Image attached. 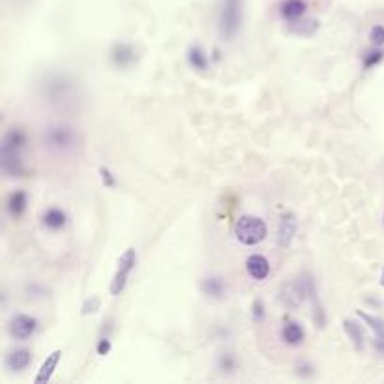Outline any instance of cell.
<instances>
[{"label":"cell","mask_w":384,"mask_h":384,"mask_svg":"<svg viewBox=\"0 0 384 384\" xmlns=\"http://www.w3.org/2000/svg\"><path fill=\"white\" fill-rule=\"evenodd\" d=\"M244 17V0H223L219 10V34L223 40H232L239 34Z\"/></svg>","instance_id":"1"},{"label":"cell","mask_w":384,"mask_h":384,"mask_svg":"<svg viewBox=\"0 0 384 384\" xmlns=\"http://www.w3.org/2000/svg\"><path fill=\"white\" fill-rule=\"evenodd\" d=\"M43 143L54 154L72 152L77 145V133L73 132V128L57 124V126L47 128L43 133Z\"/></svg>","instance_id":"2"},{"label":"cell","mask_w":384,"mask_h":384,"mask_svg":"<svg viewBox=\"0 0 384 384\" xmlns=\"http://www.w3.org/2000/svg\"><path fill=\"white\" fill-rule=\"evenodd\" d=\"M234 234H236V240H239L240 244L257 245L266 239L268 229H266V223L261 218H255V216H242V218L236 221Z\"/></svg>","instance_id":"3"},{"label":"cell","mask_w":384,"mask_h":384,"mask_svg":"<svg viewBox=\"0 0 384 384\" xmlns=\"http://www.w3.org/2000/svg\"><path fill=\"white\" fill-rule=\"evenodd\" d=\"M135 265H137V252L133 247H128L126 252L120 255L119 266H117L113 281H111V287H109V291H111L113 296H119L126 289L128 279H130V274L133 272Z\"/></svg>","instance_id":"4"},{"label":"cell","mask_w":384,"mask_h":384,"mask_svg":"<svg viewBox=\"0 0 384 384\" xmlns=\"http://www.w3.org/2000/svg\"><path fill=\"white\" fill-rule=\"evenodd\" d=\"M38 328V321L30 315H15L12 321H10V336L14 339H19V341H25L32 336L34 332Z\"/></svg>","instance_id":"5"},{"label":"cell","mask_w":384,"mask_h":384,"mask_svg":"<svg viewBox=\"0 0 384 384\" xmlns=\"http://www.w3.org/2000/svg\"><path fill=\"white\" fill-rule=\"evenodd\" d=\"M135 60H137V54H135V49L130 43L120 41V43H114L113 49H111V62L120 70L130 68Z\"/></svg>","instance_id":"6"},{"label":"cell","mask_w":384,"mask_h":384,"mask_svg":"<svg viewBox=\"0 0 384 384\" xmlns=\"http://www.w3.org/2000/svg\"><path fill=\"white\" fill-rule=\"evenodd\" d=\"M296 227H299V221L294 218V214H285L281 221H279V229H278V244L281 247H289L296 234Z\"/></svg>","instance_id":"7"},{"label":"cell","mask_w":384,"mask_h":384,"mask_svg":"<svg viewBox=\"0 0 384 384\" xmlns=\"http://www.w3.org/2000/svg\"><path fill=\"white\" fill-rule=\"evenodd\" d=\"M245 270H247L252 279L263 281L270 274V263H268V259L265 255H252L245 261Z\"/></svg>","instance_id":"8"},{"label":"cell","mask_w":384,"mask_h":384,"mask_svg":"<svg viewBox=\"0 0 384 384\" xmlns=\"http://www.w3.org/2000/svg\"><path fill=\"white\" fill-rule=\"evenodd\" d=\"M2 169L10 176H23L25 167L21 159V150H2Z\"/></svg>","instance_id":"9"},{"label":"cell","mask_w":384,"mask_h":384,"mask_svg":"<svg viewBox=\"0 0 384 384\" xmlns=\"http://www.w3.org/2000/svg\"><path fill=\"white\" fill-rule=\"evenodd\" d=\"M60 356H62V351H53L49 356L46 358V362L41 364L40 371H38V375L34 378V383L36 384H41V383H47L49 378L53 377L54 370H57V365L60 362Z\"/></svg>","instance_id":"10"},{"label":"cell","mask_w":384,"mask_h":384,"mask_svg":"<svg viewBox=\"0 0 384 384\" xmlns=\"http://www.w3.org/2000/svg\"><path fill=\"white\" fill-rule=\"evenodd\" d=\"M27 143V135L21 128H12L10 132L4 133L2 137V148L0 150H23Z\"/></svg>","instance_id":"11"},{"label":"cell","mask_w":384,"mask_h":384,"mask_svg":"<svg viewBox=\"0 0 384 384\" xmlns=\"http://www.w3.org/2000/svg\"><path fill=\"white\" fill-rule=\"evenodd\" d=\"M358 315L371 326V330L375 332V349L378 354H384V321L378 317H371L364 312H358Z\"/></svg>","instance_id":"12"},{"label":"cell","mask_w":384,"mask_h":384,"mask_svg":"<svg viewBox=\"0 0 384 384\" xmlns=\"http://www.w3.org/2000/svg\"><path fill=\"white\" fill-rule=\"evenodd\" d=\"M307 4L305 0H285L281 4V15L289 21H299L304 17Z\"/></svg>","instance_id":"13"},{"label":"cell","mask_w":384,"mask_h":384,"mask_svg":"<svg viewBox=\"0 0 384 384\" xmlns=\"http://www.w3.org/2000/svg\"><path fill=\"white\" fill-rule=\"evenodd\" d=\"M30 362H32V356H30V351H27V349H17V351L10 352L6 356L8 370L12 371L27 370Z\"/></svg>","instance_id":"14"},{"label":"cell","mask_w":384,"mask_h":384,"mask_svg":"<svg viewBox=\"0 0 384 384\" xmlns=\"http://www.w3.org/2000/svg\"><path fill=\"white\" fill-rule=\"evenodd\" d=\"M43 225L47 229H51V231H60V229H64L68 223V216L64 210H60V208H49L46 214H43Z\"/></svg>","instance_id":"15"},{"label":"cell","mask_w":384,"mask_h":384,"mask_svg":"<svg viewBox=\"0 0 384 384\" xmlns=\"http://www.w3.org/2000/svg\"><path fill=\"white\" fill-rule=\"evenodd\" d=\"M27 210V195L25 192H14L8 197V212L12 218H19L21 214Z\"/></svg>","instance_id":"16"},{"label":"cell","mask_w":384,"mask_h":384,"mask_svg":"<svg viewBox=\"0 0 384 384\" xmlns=\"http://www.w3.org/2000/svg\"><path fill=\"white\" fill-rule=\"evenodd\" d=\"M188 62H190V66L195 68V70H201V72L208 70V54H206L205 51H203V47L199 46L190 47V51H188Z\"/></svg>","instance_id":"17"},{"label":"cell","mask_w":384,"mask_h":384,"mask_svg":"<svg viewBox=\"0 0 384 384\" xmlns=\"http://www.w3.org/2000/svg\"><path fill=\"white\" fill-rule=\"evenodd\" d=\"M281 338L285 339V343L300 345L304 341V330H302V326L296 325V323H289V325L283 326Z\"/></svg>","instance_id":"18"},{"label":"cell","mask_w":384,"mask_h":384,"mask_svg":"<svg viewBox=\"0 0 384 384\" xmlns=\"http://www.w3.org/2000/svg\"><path fill=\"white\" fill-rule=\"evenodd\" d=\"M225 285L221 281V278H206L201 283V291L205 292L206 296H212V299H219L223 294Z\"/></svg>","instance_id":"19"},{"label":"cell","mask_w":384,"mask_h":384,"mask_svg":"<svg viewBox=\"0 0 384 384\" xmlns=\"http://www.w3.org/2000/svg\"><path fill=\"white\" fill-rule=\"evenodd\" d=\"M343 328H345V332L349 334V338L352 339L354 347H356L358 351H362V349H364V334H362V328H360V325H356L354 321H345Z\"/></svg>","instance_id":"20"},{"label":"cell","mask_w":384,"mask_h":384,"mask_svg":"<svg viewBox=\"0 0 384 384\" xmlns=\"http://www.w3.org/2000/svg\"><path fill=\"white\" fill-rule=\"evenodd\" d=\"M292 32L300 34V36H312L317 30V21H300V23H292Z\"/></svg>","instance_id":"21"},{"label":"cell","mask_w":384,"mask_h":384,"mask_svg":"<svg viewBox=\"0 0 384 384\" xmlns=\"http://www.w3.org/2000/svg\"><path fill=\"white\" fill-rule=\"evenodd\" d=\"M383 57H384V53L383 51H370V53H365L364 54V68L365 70H370V68H373V66H377L378 62L383 60Z\"/></svg>","instance_id":"22"},{"label":"cell","mask_w":384,"mask_h":384,"mask_svg":"<svg viewBox=\"0 0 384 384\" xmlns=\"http://www.w3.org/2000/svg\"><path fill=\"white\" fill-rule=\"evenodd\" d=\"M370 40L373 46H384V27H381V25H375V27L371 28L370 32Z\"/></svg>","instance_id":"23"},{"label":"cell","mask_w":384,"mask_h":384,"mask_svg":"<svg viewBox=\"0 0 384 384\" xmlns=\"http://www.w3.org/2000/svg\"><path fill=\"white\" fill-rule=\"evenodd\" d=\"M100 310V299H96V296H92V299H88L83 304V310H81V313L83 315H92V313H96Z\"/></svg>","instance_id":"24"},{"label":"cell","mask_w":384,"mask_h":384,"mask_svg":"<svg viewBox=\"0 0 384 384\" xmlns=\"http://www.w3.org/2000/svg\"><path fill=\"white\" fill-rule=\"evenodd\" d=\"M100 176H101V182H103V185H105V188H114V184H117V180H114L113 172L109 171L107 167H101V169H100Z\"/></svg>","instance_id":"25"},{"label":"cell","mask_w":384,"mask_h":384,"mask_svg":"<svg viewBox=\"0 0 384 384\" xmlns=\"http://www.w3.org/2000/svg\"><path fill=\"white\" fill-rule=\"evenodd\" d=\"M263 319H265V305H263L261 300H255V302H253V321H255V323H261Z\"/></svg>","instance_id":"26"},{"label":"cell","mask_w":384,"mask_h":384,"mask_svg":"<svg viewBox=\"0 0 384 384\" xmlns=\"http://www.w3.org/2000/svg\"><path fill=\"white\" fill-rule=\"evenodd\" d=\"M96 351H98L100 356H105V354H109V351H111V341H109L107 338H101L100 343H98V347H96Z\"/></svg>","instance_id":"27"},{"label":"cell","mask_w":384,"mask_h":384,"mask_svg":"<svg viewBox=\"0 0 384 384\" xmlns=\"http://www.w3.org/2000/svg\"><path fill=\"white\" fill-rule=\"evenodd\" d=\"M219 365H221V370L225 371H231L232 367H234V358L231 356V354H225V356H221V360H219Z\"/></svg>","instance_id":"28"},{"label":"cell","mask_w":384,"mask_h":384,"mask_svg":"<svg viewBox=\"0 0 384 384\" xmlns=\"http://www.w3.org/2000/svg\"><path fill=\"white\" fill-rule=\"evenodd\" d=\"M381 285L384 287V270H383V276H381Z\"/></svg>","instance_id":"29"}]
</instances>
